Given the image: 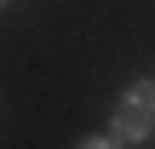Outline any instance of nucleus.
Instances as JSON below:
<instances>
[{
  "label": "nucleus",
  "mask_w": 155,
  "mask_h": 149,
  "mask_svg": "<svg viewBox=\"0 0 155 149\" xmlns=\"http://www.w3.org/2000/svg\"><path fill=\"white\" fill-rule=\"evenodd\" d=\"M81 149H121V144H115V138H86Z\"/></svg>",
  "instance_id": "nucleus-2"
},
{
  "label": "nucleus",
  "mask_w": 155,
  "mask_h": 149,
  "mask_svg": "<svg viewBox=\"0 0 155 149\" xmlns=\"http://www.w3.org/2000/svg\"><path fill=\"white\" fill-rule=\"evenodd\" d=\"M115 132H121L127 144H138V138H150V132H155V80L127 86V98L115 103Z\"/></svg>",
  "instance_id": "nucleus-1"
}]
</instances>
